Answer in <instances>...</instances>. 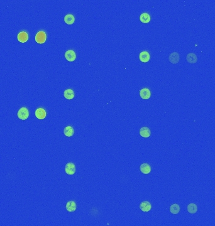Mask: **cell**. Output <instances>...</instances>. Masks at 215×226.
Masks as SVG:
<instances>
[{
    "mask_svg": "<svg viewBox=\"0 0 215 226\" xmlns=\"http://www.w3.org/2000/svg\"><path fill=\"white\" fill-rule=\"evenodd\" d=\"M140 209L144 212H148L152 209V205L150 202L147 200L143 201L140 204Z\"/></svg>",
    "mask_w": 215,
    "mask_h": 226,
    "instance_id": "cell-4",
    "label": "cell"
},
{
    "mask_svg": "<svg viewBox=\"0 0 215 226\" xmlns=\"http://www.w3.org/2000/svg\"><path fill=\"white\" fill-rule=\"evenodd\" d=\"M64 134L67 137H71L74 134V128L71 126H66L64 130Z\"/></svg>",
    "mask_w": 215,
    "mask_h": 226,
    "instance_id": "cell-15",
    "label": "cell"
},
{
    "mask_svg": "<svg viewBox=\"0 0 215 226\" xmlns=\"http://www.w3.org/2000/svg\"><path fill=\"white\" fill-rule=\"evenodd\" d=\"M65 57L69 62H73L76 59V53L73 50H69L65 53Z\"/></svg>",
    "mask_w": 215,
    "mask_h": 226,
    "instance_id": "cell-5",
    "label": "cell"
},
{
    "mask_svg": "<svg viewBox=\"0 0 215 226\" xmlns=\"http://www.w3.org/2000/svg\"><path fill=\"white\" fill-rule=\"evenodd\" d=\"M66 209L68 212H74L77 209L76 203L75 202L74 200L69 201V202H67L66 203Z\"/></svg>",
    "mask_w": 215,
    "mask_h": 226,
    "instance_id": "cell-9",
    "label": "cell"
},
{
    "mask_svg": "<svg viewBox=\"0 0 215 226\" xmlns=\"http://www.w3.org/2000/svg\"><path fill=\"white\" fill-rule=\"evenodd\" d=\"M139 58H140V61H141L142 62L147 63V62H148L150 60V55L149 53L148 52L143 51V52H142L140 53Z\"/></svg>",
    "mask_w": 215,
    "mask_h": 226,
    "instance_id": "cell-12",
    "label": "cell"
},
{
    "mask_svg": "<svg viewBox=\"0 0 215 226\" xmlns=\"http://www.w3.org/2000/svg\"><path fill=\"white\" fill-rule=\"evenodd\" d=\"M74 96H75V93L73 89H66V90L64 92V98L68 100L73 99L74 98Z\"/></svg>",
    "mask_w": 215,
    "mask_h": 226,
    "instance_id": "cell-14",
    "label": "cell"
},
{
    "mask_svg": "<svg viewBox=\"0 0 215 226\" xmlns=\"http://www.w3.org/2000/svg\"><path fill=\"white\" fill-rule=\"evenodd\" d=\"M140 96L143 99H149L151 96V92L148 88H143L140 91Z\"/></svg>",
    "mask_w": 215,
    "mask_h": 226,
    "instance_id": "cell-7",
    "label": "cell"
},
{
    "mask_svg": "<svg viewBox=\"0 0 215 226\" xmlns=\"http://www.w3.org/2000/svg\"><path fill=\"white\" fill-rule=\"evenodd\" d=\"M140 171L143 174L147 175L150 173L152 168L151 166H150L149 163H142L140 167Z\"/></svg>",
    "mask_w": 215,
    "mask_h": 226,
    "instance_id": "cell-6",
    "label": "cell"
},
{
    "mask_svg": "<svg viewBox=\"0 0 215 226\" xmlns=\"http://www.w3.org/2000/svg\"><path fill=\"white\" fill-rule=\"evenodd\" d=\"M35 116L38 119H44L46 117V111L43 108H38L35 111Z\"/></svg>",
    "mask_w": 215,
    "mask_h": 226,
    "instance_id": "cell-11",
    "label": "cell"
},
{
    "mask_svg": "<svg viewBox=\"0 0 215 226\" xmlns=\"http://www.w3.org/2000/svg\"><path fill=\"white\" fill-rule=\"evenodd\" d=\"M179 59H180V58H179V55L177 52L172 53L169 57V61L173 64L177 63L179 62Z\"/></svg>",
    "mask_w": 215,
    "mask_h": 226,
    "instance_id": "cell-13",
    "label": "cell"
},
{
    "mask_svg": "<svg viewBox=\"0 0 215 226\" xmlns=\"http://www.w3.org/2000/svg\"><path fill=\"white\" fill-rule=\"evenodd\" d=\"M140 20L143 23H148L150 21V16L147 13H143L140 16Z\"/></svg>",
    "mask_w": 215,
    "mask_h": 226,
    "instance_id": "cell-18",
    "label": "cell"
},
{
    "mask_svg": "<svg viewBox=\"0 0 215 226\" xmlns=\"http://www.w3.org/2000/svg\"><path fill=\"white\" fill-rule=\"evenodd\" d=\"M17 39L21 43H25L28 40V35L25 31H21L18 34Z\"/></svg>",
    "mask_w": 215,
    "mask_h": 226,
    "instance_id": "cell-10",
    "label": "cell"
},
{
    "mask_svg": "<svg viewBox=\"0 0 215 226\" xmlns=\"http://www.w3.org/2000/svg\"><path fill=\"white\" fill-rule=\"evenodd\" d=\"M188 211L189 214H196L198 211V207L196 205L195 203H189L188 206Z\"/></svg>",
    "mask_w": 215,
    "mask_h": 226,
    "instance_id": "cell-19",
    "label": "cell"
},
{
    "mask_svg": "<svg viewBox=\"0 0 215 226\" xmlns=\"http://www.w3.org/2000/svg\"><path fill=\"white\" fill-rule=\"evenodd\" d=\"M76 166H75V164L69 162L66 164V165L65 167V171L67 175H73L75 173H76Z\"/></svg>",
    "mask_w": 215,
    "mask_h": 226,
    "instance_id": "cell-3",
    "label": "cell"
},
{
    "mask_svg": "<svg viewBox=\"0 0 215 226\" xmlns=\"http://www.w3.org/2000/svg\"><path fill=\"white\" fill-rule=\"evenodd\" d=\"M186 59H187V61L190 63H196L197 60H198L197 56L194 53H189L187 57H186Z\"/></svg>",
    "mask_w": 215,
    "mask_h": 226,
    "instance_id": "cell-16",
    "label": "cell"
},
{
    "mask_svg": "<svg viewBox=\"0 0 215 226\" xmlns=\"http://www.w3.org/2000/svg\"><path fill=\"white\" fill-rule=\"evenodd\" d=\"M64 21L67 25H73L75 21V18L74 15L69 14V15H67L64 17Z\"/></svg>",
    "mask_w": 215,
    "mask_h": 226,
    "instance_id": "cell-20",
    "label": "cell"
},
{
    "mask_svg": "<svg viewBox=\"0 0 215 226\" xmlns=\"http://www.w3.org/2000/svg\"><path fill=\"white\" fill-rule=\"evenodd\" d=\"M140 135L143 138H148L151 135V131L148 127H142L140 130Z\"/></svg>",
    "mask_w": 215,
    "mask_h": 226,
    "instance_id": "cell-8",
    "label": "cell"
},
{
    "mask_svg": "<svg viewBox=\"0 0 215 226\" xmlns=\"http://www.w3.org/2000/svg\"><path fill=\"white\" fill-rule=\"evenodd\" d=\"M17 116L21 120H26L29 117V111L27 107H21L19 111H18Z\"/></svg>",
    "mask_w": 215,
    "mask_h": 226,
    "instance_id": "cell-1",
    "label": "cell"
},
{
    "mask_svg": "<svg viewBox=\"0 0 215 226\" xmlns=\"http://www.w3.org/2000/svg\"><path fill=\"white\" fill-rule=\"evenodd\" d=\"M180 206L177 203H174L173 205H171L170 207V212L171 214L176 215L178 214L180 212Z\"/></svg>",
    "mask_w": 215,
    "mask_h": 226,
    "instance_id": "cell-17",
    "label": "cell"
},
{
    "mask_svg": "<svg viewBox=\"0 0 215 226\" xmlns=\"http://www.w3.org/2000/svg\"><path fill=\"white\" fill-rule=\"evenodd\" d=\"M47 36L44 31H40L38 32L35 36V41L39 44H44L46 41Z\"/></svg>",
    "mask_w": 215,
    "mask_h": 226,
    "instance_id": "cell-2",
    "label": "cell"
}]
</instances>
